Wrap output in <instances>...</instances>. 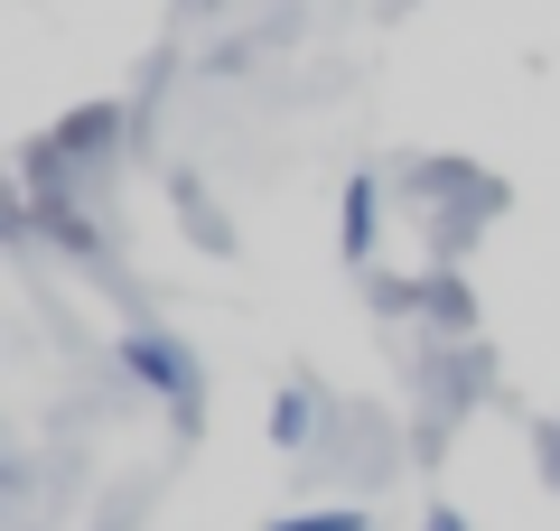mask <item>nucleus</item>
<instances>
[{
  "label": "nucleus",
  "instance_id": "1",
  "mask_svg": "<svg viewBox=\"0 0 560 531\" xmlns=\"http://www.w3.org/2000/svg\"><path fill=\"white\" fill-rule=\"evenodd\" d=\"M121 374L160 401L178 429H197V420H206V364H197V345H178L168 327H131V335H121Z\"/></svg>",
  "mask_w": 560,
  "mask_h": 531
},
{
  "label": "nucleus",
  "instance_id": "2",
  "mask_svg": "<svg viewBox=\"0 0 560 531\" xmlns=\"http://www.w3.org/2000/svg\"><path fill=\"white\" fill-rule=\"evenodd\" d=\"M318 411H327V401H318V392H308V382H290V392H280V401H271V448H308V438H318V429H327V420H318Z\"/></svg>",
  "mask_w": 560,
  "mask_h": 531
},
{
  "label": "nucleus",
  "instance_id": "3",
  "mask_svg": "<svg viewBox=\"0 0 560 531\" xmlns=\"http://www.w3.org/2000/svg\"><path fill=\"white\" fill-rule=\"evenodd\" d=\"M374 224H383V187H374V177H346V224H337L346 261H364V252H374Z\"/></svg>",
  "mask_w": 560,
  "mask_h": 531
},
{
  "label": "nucleus",
  "instance_id": "4",
  "mask_svg": "<svg viewBox=\"0 0 560 531\" xmlns=\"http://www.w3.org/2000/svg\"><path fill=\"white\" fill-rule=\"evenodd\" d=\"M271 531H374L355 504H327V512H290V522H271Z\"/></svg>",
  "mask_w": 560,
  "mask_h": 531
},
{
  "label": "nucleus",
  "instance_id": "5",
  "mask_svg": "<svg viewBox=\"0 0 560 531\" xmlns=\"http://www.w3.org/2000/svg\"><path fill=\"white\" fill-rule=\"evenodd\" d=\"M420 531H467V522H458V512H430V522H420Z\"/></svg>",
  "mask_w": 560,
  "mask_h": 531
},
{
  "label": "nucleus",
  "instance_id": "6",
  "mask_svg": "<svg viewBox=\"0 0 560 531\" xmlns=\"http://www.w3.org/2000/svg\"><path fill=\"white\" fill-rule=\"evenodd\" d=\"M541 457H551V475H560V429H551V448H541Z\"/></svg>",
  "mask_w": 560,
  "mask_h": 531
}]
</instances>
